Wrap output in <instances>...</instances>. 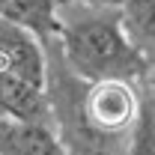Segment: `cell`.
Wrapping results in <instances>:
<instances>
[{"label": "cell", "instance_id": "4", "mask_svg": "<svg viewBox=\"0 0 155 155\" xmlns=\"http://www.w3.org/2000/svg\"><path fill=\"white\" fill-rule=\"evenodd\" d=\"M0 116L15 119V122L54 125V110H51L48 93L9 75H0Z\"/></svg>", "mask_w": 155, "mask_h": 155}, {"label": "cell", "instance_id": "7", "mask_svg": "<svg viewBox=\"0 0 155 155\" xmlns=\"http://www.w3.org/2000/svg\"><path fill=\"white\" fill-rule=\"evenodd\" d=\"M0 18L30 30L48 45L57 36V0H0Z\"/></svg>", "mask_w": 155, "mask_h": 155}, {"label": "cell", "instance_id": "9", "mask_svg": "<svg viewBox=\"0 0 155 155\" xmlns=\"http://www.w3.org/2000/svg\"><path fill=\"white\" fill-rule=\"evenodd\" d=\"M66 3H87V6H107L110 0H66Z\"/></svg>", "mask_w": 155, "mask_h": 155}, {"label": "cell", "instance_id": "6", "mask_svg": "<svg viewBox=\"0 0 155 155\" xmlns=\"http://www.w3.org/2000/svg\"><path fill=\"white\" fill-rule=\"evenodd\" d=\"M119 27L149 69L155 66V0H110Z\"/></svg>", "mask_w": 155, "mask_h": 155}, {"label": "cell", "instance_id": "10", "mask_svg": "<svg viewBox=\"0 0 155 155\" xmlns=\"http://www.w3.org/2000/svg\"><path fill=\"white\" fill-rule=\"evenodd\" d=\"M0 119H3V116H0Z\"/></svg>", "mask_w": 155, "mask_h": 155}, {"label": "cell", "instance_id": "3", "mask_svg": "<svg viewBox=\"0 0 155 155\" xmlns=\"http://www.w3.org/2000/svg\"><path fill=\"white\" fill-rule=\"evenodd\" d=\"M0 75L18 78L30 87H48V48L39 36L0 18Z\"/></svg>", "mask_w": 155, "mask_h": 155}, {"label": "cell", "instance_id": "1", "mask_svg": "<svg viewBox=\"0 0 155 155\" xmlns=\"http://www.w3.org/2000/svg\"><path fill=\"white\" fill-rule=\"evenodd\" d=\"M63 66L81 84H104V81H125L137 84L146 78L149 66L137 57L119 27L116 9L107 6H87V3H66L57 0V36H54Z\"/></svg>", "mask_w": 155, "mask_h": 155}, {"label": "cell", "instance_id": "5", "mask_svg": "<svg viewBox=\"0 0 155 155\" xmlns=\"http://www.w3.org/2000/svg\"><path fill=\"white\" fill-rule=\"evenodd\" d=\"M0 155H69L54 125L0 119Z\"/></svg>", "mask_w": 155, "mask_h": 155}, {"label": "cell", "instance_id": "2", "mask_svg": "<svg viewBox=\"0 0 155 155\" xmlns=\"http://www.w3.org/2000/svg\"><path fill=\"white\" fill-rule=\"evenodd\" d=\"M140 87L125 81L84 84L81 114L84 122L101 137H131L140 122Z\"/></svg>", "mask_w": 155, "mask_h": 155}, {"label": "cell", "instance_id": "8", "mask_svg": "<svg viewBox=\"0 0 155 155\" xmlns=\"http://www.w3.org/2000/svg\"><path fill=\"white\" fill-rule=\"evenodd\" d=\"M140 96L146 98V101H152V104H155V66L146 72V78L140 81Z\"/></svg>", "mask_w": 155, "mask_h": 155}]
</instances>
